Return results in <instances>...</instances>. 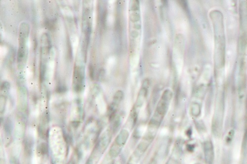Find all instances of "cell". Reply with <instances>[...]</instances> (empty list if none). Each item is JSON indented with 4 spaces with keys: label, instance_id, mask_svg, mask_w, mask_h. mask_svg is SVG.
Returning <instances> with one entry per match:
<instances>
[{
    "label": "cell",
    "instance_id": "cell-18",
    "mask_svg": "<svg viewBox=\"0 0 247 164\" xmlns=\"http://www.w3.org/2000/svg\"><path fill=\"white\" fill-rule=\"evenodd\" d=\"M45 68L44 66H41V67L40 74V80L41 82H42L43 80L44 77H45Z\"/></svg>",
    "mask_w": 247,
    "mask_h": 164
},
{
    "label": "cell",
    "instance_id": "cell-16",
    "mask_svg": "<svg viewBox=\"0 0 247 164\" xmlns=\"http://www.w3.org/2000/svg\"><path fill=\"white\" fill-rule=\"evenodd\" d=\"M139 3L138 1H135L132 5V10L134 11H139Z\"/></svg>",
    "mask_w": 247,
    "mask_h": 164
},
{
    "label": "cell",
    "instance_id": "cell-20",
    "mask_svg": "<svg viewBox=\"0 0 247 164\" xmlns=\"http://www.w3.org/2000/svg\"><path fill=\"white\" fill-rule=\"evenodd\" d=\"M9 87H10L9 83L7 81H5L2 84L1 89L2 91H5V90H8Z\"/></svg>",
    "mask_w": 247,
    "mask_h": 164
},
{
    "label": "cell",
    "instance_id": "cell-25",
    "mask_svg": "<svg viewBox=\"0 0 247 164\" xmlns=\"http://www.w3.org/2000/svg\"><path fill=\"white\" fill-rule=\"evenodd\" d=\"M149 85V81L148 79H146V80H145L144 81H143L142 87L146 88L148 89Z\"/></svg>",
    "mask_w": 247,
    "mask_h": 164
},
{
    "label": "cell",
    "instance_id": "cell-6",
    "mask_svg": "<svg viewBox=\"0 0 247 164\" xmlns=\"http://www.w3.org/2000/svg\"><path fill=\"white\" fill-rule=\"evenodd\" d=\"M122 147L117 145L114 143L110 147L109 150L110 156L112 157H116L120 153L122 150Z\"/></svg>",
    "mask_w": 247,
    "mask_h": 164
},
{
    "label": "cell",
    "instance_id": "cell-8",
    "mask_svg": "<svg viewBox=\"0 0 247 164\" xmlns=\"http://www.w3.org/2000/svg\"><path fill=\"white\" fill-rule=\"evenodd\" d=\"M111 122L112 123V131L115 133L117 131V130L119 129V127L120 126L121 122L120 117L117 115L116 117L111 121Z\"/></svg>",
    "mask_w": 247,
    "mask_h": 164
},
{
    "label": "cell",
    "instance_id": "cell-12",
    "mask_svg": "<svg viewBox=\"0 0 247 164\" xmlns=\"http://www.w3.org/2000/svg\"><path fill=\"white\" fill-rule=\"evenodd\" d=\"M4 130L5 133L10 134L12 130V124L10 120H8L5 122L4 126Z\"/></svg>",
    "mask_w": 247,
    "mask_h": 164
},
{
    "label": "cell",
    "instance_id": "cell-1",
    "mask_svg": "<svg viewBox=\"0 0 247 164\" xmlns=\"http://www.w3.org/2000/svg\"><path fill=\"white\" fill-rule=\"evenodd\" d=\"M203 148L206 161L208 164H213L214 159V150L212 142L210 140L205 141Z\"/></svg>",
    "mask_w": 247,
    "mask_h": 164
},
{
    "label": "cell",
    "instance_id": "cell-19",
    "mask_svg": "<svg viewBox=\"0 0 247 164\" xmlns=\"http://www.w3.org/2000/svg\"><path fill=\"white\" fill-rule=\"evenodd\" d=\"M89 68L90 77H91V80H94V77H95V71H94L93 67L92 65H90Z\"/></svg>",
    "mask_w": 247,
    "mask_h": 164
},
{
    "label": "cell",
    "instance_id": "cell-9",
    "mask_svg": "<svg viewBox=\"0 0 247 164\" xmlns=\"http://www.w3.org/2000/svg\"><path fill=\"white\" fill-rule=\"evenodd\" d=\"M200 112L201 110L200 106L198 103L194 102L192 104L191 106V113L193 116L198 117L200 115Z\"/></svg>",
    "mask_w": 247,
    "mask_h": 164
},
{
    "label": "cell",
    "instance_id": "cell-3",
    "mask_svg": "<svg viewBox=\"0 0 247 164\" xmlns=\"http://www.w3.org/2000/svg\"><path fill=\"white\" fill-rule=\"evenodd\" d=\"M129 136L130 133L128 130L126 129H123L116 137L114 143L117 145L123 147L127 143Z\"/></svg>",
    "mask_w": 247,
    "mask_h": 164
},
{
    "label": "cell",
    "instance_id": "cell-5",
    "mask_svg": "<svg viewBox=\"0 0 247 164\" xmlns=\"http://www.w3.org/2000/svg\"><path fill=\"white\" fill-rule=\"evenodd\" d=\"M138 114L136 110V108L134 107L132 109V110L128 118V123L130 124V126L131 127V128L132 129L134 128V126L136 124L137 119H138Z\"/></svg>",
    "mask_w": 247,
    "mask_h": 164
},
{
    "label": "cell",
    "instance_id": "cell-22",
    "mask_svg": "<svg viewBox=\"0 0 247 164\" xmlns=\"http://www.w3.org/2000/svg\"><path fill=\"white\" fill-rule=\"evenodd\" d=\"M1 112L3 113V106H4V108L5 107V98L4 97H3V96H1Z\"/></svg>",
    "mask_w": 247,
    "mask_h": 164
},
{
    "label": "cell",
    "instance_id": "cell-23",
    "mask_svg": "<svg viewBox=\"0 0 247 164\" xmlns=\"http://www.w3.org/2000/svg\"><path fill=\"white\" fill-rule=\"evenodd\" d=\"M80 123H81V122L79 121H73L71 122L72 126L74 128H78L79 126L80 125Z\"/></svg>",
    "mask_w": 247,
    "mask_h": 164
},
{
    "label": "cell",
    "instance_id": "cell-7",
    "mask_svg": "<svg viewBox=\"0 0 247 164\" xmlns=\"http://www.w3.org/2000/svg\"><path fill=\"white\" fill-rule=\"evenodd\" d=\"M37 153L39 156H44L48 153V146L46 143L41 144L37 147Z\"/></svg>",
    "mask_w": 247,
    "mask_h": 164
},
{
    "label": "cell",
    "instance_id": "cell-14",
    "mask_svg": "<svg viewBox=\"0 0 247 164\" xmlns=\"http://www.w3.org/2000/svg\"><path fill=\"white\" fill-rule=\"evenodd\" d=\"M45 26H46V27H47V28L50 30H54L55 24H54V21L50 20V21H46V23H45Z\"/></svg>",
    "mask_w": 247,
    "mask_h": 164
},
{
    "label": "cell",
    "instance_id": "cell-13",
    "mask_svg": "<svg viewBox=\"0 0 247 164\" xmlns=\"http://www.w3.org/2000/svg\"><path fill=\"white\" fill-rule=\"evenodd\" d=\"M243 149L245 153H247V129L245 133L243 141Z\"/></svg>",
    "mask_w": 247,
    "mask_h": 164
},
{
    "label": "cell",
    "instance_id": "cell-2",
    "mask_svg": "<svg viewBox=\"0 0 247 164\" xmlns=\"http://www.w3.org/2000/svg\"><path fill=\"white\" fill-rule=\"evenodd\" d=\"M111 140V133L110 131L106 132L101 136L100 140H99L97 145L96 149L100 152H103L109 144Z\"/></svg>",
    "mask_w": 247,
    "mask_h": 164
},
{
    "label": "cell",
    "instance_id": "cell-17",
    "mask_svg": "<svg viewBox=\"0 0 247 164\" xmlns=\"http://www.w3.org/2000/svg\"><path fill=\"white\" fill-rule=\"evenodd\" d=\"M56 92L57 93H63L65 92L66 91V88L64 86L60 85L57 87L56 88Z\"/></svg>",
    "mask_w": 247,
    "mask_h": 164
},
{
    "label": "cell",
    "instance_id": "cell-21",
    "mask_svg": "<svg viewBox=\"0 0 247 164\" xmlns=\"http://www.w3.org/2000/svg\"><path fill=\"white\" fill-rule=\"evenodd\" d=\"M105 71L104 69H101L100 71L99 72V77H98V79L99 80H102L104 78V75H105Z\"/></svg>",
    "mask_w": 247,
    "mask_h": 164
},
{
    "label": "cell",
    "instance_id": "cell-10",
    "mask_svg": "<svg viewBox=\"0 0 247 164\" xmlns=\"http://www.w3.org/2000/svg\"><path fill=\"white\" fill-rule=\"evenodd\" d=\"M33 142L30 139H27L25 140V152L28 155H31L32 152Z\"/></svg>",
    "mask_w": 247,
    "mask_h": 164
},
{
    "label": "cell",
    "instance_id": "cell-4",
    "mask_svg": "<svg viewBox=\"0 0 247 164\" xmlns=\"http://www.w3.org/2000/svg\"><path fill=\"white\" fill-rule=\"evenodd\" d=\"M147 93H148V89L142 87L141 90L139 91L137 99H136V107L138 108L141 107L143 105V103L145 102V100L146 99V97H147Z\"/></svg>",
    "mask_w": 247,
    "mask_h": 164
},
{
    "label": "cell",
    "instance_id": "cell-11",
    "mask_svg": "<svg viewBox=\"0 0 247 164\" xmlns=\"http://www.w3.org/2000/svg\"><path fill=\"white\" fill-rule=\"evenodd\" d=\"M123 97H124V93L121 90H119L115 93V95L114 96L113 101L112 102L119 106V104H120V102L122 101Z\"/></svg>",
    "mask_w": 247,
    "mask_h": 164
},
{
    "label": "cell",
    "instance_id": "cell-24",
    "mask_svg": "<svg viewBox=\"0 0 247 164\" xmlns=\"http://www.w3.org/2000/svg\"><path fill=\"white\" fill-rule=\"evenodd\" d=\"M178 2H179V4L180 5L181 7H182L184 9H186L187 8V2L185 1H179Z\"/></svg>",
    "mask_w": 247,
    "mask_h": 164
},
{
    "label": "cell",
    "instance_id": "cell-15",
    "mask_svg": "<svg viewBox=\"0 0 247 164\" xmlns=\"http://www.w3.org/2000/svg\"><path fill=\"white\" fill-rule=\"evenodd\" d=\"M131 19L133 22H136L140 19V15L139 12L136 11L133 13L131 16Z\"/></svg>",
    "mask_w": 247,
    "mask_h": 164
}]
</instances>
